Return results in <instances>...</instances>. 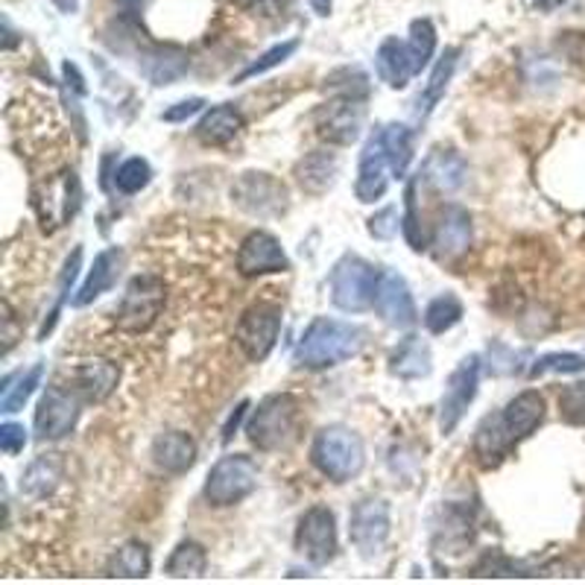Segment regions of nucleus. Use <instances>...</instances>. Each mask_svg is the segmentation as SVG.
<instances>
[{
	"instance_id": "f257e3e1",
	"label": "nucleus",
	"mask_w": 585,
	"mask_h": 585,
	"mask_svg": "<svg viewBox=\"0 0 585 585\" xmlns=\"http://www.w3.org/2000/svg\"><path fill=\"white\" fill-rule=\"evenodd\" d=\"M363 342L366 333L360 326H351L342 319L317 317L301 333L299 346L292 351V360L301 369H331V366L358 358Z\"/></svg>"
},
{
	"instance_id": "f03ea898",
	"label": "nucleus",
	"mask_w": 585,
	"mask_h": 585,
	"mask_svg": "<svg viewBox=\"0 0 585 585\" xmlns=\"http://www.w3.org/2000/svg\"><path fill=\"white\" fill-rule=\"evenodd\" d=\"M246 437L258 451H290L301 437V407L290 392H276L260 401L246 424Z\"/></svg>"
},
{
	"instance_id": "7ed1b4c3",
	"label": "nucleus",
	"mask_w": 585,
	"mask_h": 585,
	"mask_svg": "<svg viewBox=\"0 0 585 585\" xmlns=\"http://www.w3.org/2000/svg\"><path fill=\"white\" fill-rule=\"evenodd\" d=\"M310 463L317 465L319 474H326L333 483H346V480L358 478L366 465V445L363 439L349 428H322L314 437L310 445Z\"/></svg>"
},
{
	"instance_id": "20e7f679",
	"label": "nucleus",
	"mask_w": 585,
	"mask_h": 585,
	"mask_svg": "<svg viewBox=\"0 0 585 585\" xmlns=\"http://www.w3.org/2000/svg\"><path fill=\"white\" fill-rule=\"evenodd\" d=\"M381 269L360 255H342L331 269V301L346 314H363L374 308V290H378Z\"/></svg>"
},
{
	"instance_id": "39448f33",
	"label": "nucleus",
	"mask_w": 585,
	"mask_h": 585,
	"mask_svg": "<svg viewBox=\"0 0 585 585\" xmlns=\"http://www.w3.org/2000/svg\"><path fill=\"white\" fill-rule=\"evenodd\" d=\"M255 486H258V465H255L253 456L226 454L219 456L208 478H205L203 495L208 506L226 510V506L246 501L255 492Z\"/></svg>"
},
{
	"instance_id": "423d86ee",
	"label": "nucleus",
	"mask_w": 585,
	"mask_h": 585,
	"mask_svg": "<svg viewBox=\"0 0 585 585\" xmlns=\"http://www.w3.org/2000/svg\"><path fill=\"white\" fill-rule=\"evenodd\" d=\"M167 301V287L164 278L153 273H141L126 285L121 308H117V328L130 333H144L158 322Z\"/></svg>"
},
{
	"instance_id": "0eeeda50",
	"label": "nucleus",
	"mask_w": 585,
	"mask_h": 585,
	"mask_svg": "<svg viewBox=\"0 0 585 585\" xmlns=\"http://www.w3.org/2000/svg\"><path fill=\"white\" fill-rule=\"evenodd\" d=\"M232 203L249 217L269 219L281 217L290 205V194L281 179H276L273 173L249 171L240 173L232 185Z\"/></svg>"
},
{
	"instance_id": "6e6552de",
	"label": "nucleus",
	"mask_w": 585,
	"mask_h": 585,
	"mask_svg": "<svg viewBox=\"0 0 585 585\" xmlns=\"http://www.w3.org/2000/svg\"><path fill=\"white\" fill-rule=\"evenodd\" d=\"M278 333H281V308L273 301H258L240 314L235 340L253 363H264L276 349Z\"/></svg>"
},
{
	"instance_id": "1a4fd4ad",
	"label": "nucleus",
	"mask_w": 585,
	"mask_h": 585,
	"mask_svg": "<svg viewBox=\"0 0 585 585\" xmlns=\"http://www.w3.org/2000/svg\"><path fill=\"white\" fill-rule=\"evenodd\" d=\"M296 553L314 568H322L337 556V519L328 506L317 504L301 515L296 527Z\"/></svg>"
},
{
	"instance_id": "9d476101",
	"label": "nucleus",
	"mask_w": 585,
	"mask_h": 585,
	"mask_svg": "<svg viewBox=\"0 0 585 585\" xmlns=\"http://www.w3.org/2000/svg\"><path fill=\"white\" fill-rule=\"evenodd\" d=\"M317 135L333 146H349L360 138L366 123V98L337 94L317 112Z\"/></svg>"
},
{
	"instance_id": "9b49d317",
	"label": "nucleus",
	"mask_w": 585,
	"mask_h": 585,
	"mask_svg": "<svg viewBox=\"0 0 585 585\" xmlns=\"http://www.w3.org/2000/svg\"><path fill=\"white\" fill-rule=\"evenodd\" d=\"M480 390V358H463L456 366L451 378L445 383L442 401H439V431L451 437L456 431V424L463 422L465 410L472 407V401L478 399Z\"/></svg>"
},
{
	"instance_id": "f8f14e48",
	"label": "nucleus",
	"mask_w": 585,
	"mask_h": 585,
	"mask_svg": "<svg viewBox=\"0 0 585 585\" xmlns=\"http://www.w3.org/2000/svg\"><path fill=\"white\" fill-rule=\"evenodd\" d=\"M349 538L358 547L363 560H372L383 551L390 538V504L381 497H366L351 510L349 519Z\"/></svg>"
},
{
	"instance_id": "ddd939ff",
	"label": "nucleus",
	"mask_w": 585,
	"mask_h": 585,
	"mask_svg": "<svg viewBox=\"0 0 585 585\" xmlns=\"http://www.w3.org/2000/svg\"><path fill=\"white\" fill-rule=\"evenodd\" d=\"M80 407L82 401L71 390L48 387L39 401V410H35V437L41 442L65 439L76 428V422H80Z\"/></svg>"
},
{
	"instance_id": "4468645a",
	"label": "nucleus",
	"mask_w": 585,
	"mask_h": 585,
	"mask_svg": "<svg viewBox=\"0 0 585 585\" xmlns=\"http://www.w3.org/2000/svg\"><path fill=\"white\" fill-rule=\"evenodd\" d=\"M390 155H387V144H383V132H372V138L366 141L363 153H360L358 164V182H355V196L358 203L372 205L383 199V194L390 191Z\"/></svg>"
},
{
	"instance_id": "2eb2a0df",
	"label": "nucleus",
	"mask_w": 585,
	"mask_h": 585,
	"mask_svg": "<svg viewBox=\"0 0 585 585\" xmlns=\"http://www.w3.org/2000/svg\"><path fill=\"white\" fill-rule=\"evenodd\" d=\"M374 310H378V317L392 328H410L415 326V319H419L413 292H410L404 278H401L399 273H392V269H381V276H378Z\"/></svg>"
},
{
	"instance_id": "dca6fc26",
	"label": "nucleus",
	"mask_w": 585,
	"mask_h": 585,
	"mask_svg": "<svg viewBox=\"0 0 585 585\" xmlns=\"http://www.w3.org/2000/svg\"><path fill=\"white\" fill-rule=\"evenodd\" d=\"M290 269V258L285 255L276 235L269 232H253L246 235V240L237 249V273L246 278L269 276V273H287Z\"/></svg>"
},
{
	"instance_id": "f3484780",
	"label": "nucleus",
	"mask_w": 585,
	"mask_h": 585,
	"mask_svg": "<svg viewBox=\"0 0 585 585\" xmlns=\"http://www.w3.org/2000/svg\"><path fill=\"white\" fill-rule=\"evenodd\" d=\"M121 369L112 360H85L71 372V392L82 404H103L117 390Z\"/></svg>"
},
{
	"instance_id": "a211bd4d",
	"label": "nucleus",
	"mask_w": 585,
	"mask_h": 585,
	"mask_svg": "<svg viewBox=\"0 0 585 585\" xmlns=\"http://www.w3.org/2000/svg\"><path fill=\"white\" fill-rule=\"evenodd\" d=\"M472 246V214L463 205H445L439 212L437 235H433V249L439 258H456Z\"/></svg>"
},
{
	"instance_id": "6ab92c4d",
	"label": "nucleus",
	"mask_w": 585,
	"mask_h": 585,
	"mask_svg": "<svg viewBox=\"0 0 585 585\" xmlns=\"http://www.w3.org/2000/svg\"><path fill=\"white\" fill-rule=\"evenodd\" d=\"M123 260H126V255H123V249H117V246L103 249V253L94 258V267H91L89 278L82 281V287L71 299L73 308H85V305H91L94 299H100L103 292L112 290L123 273Z\"/></svg>"
},
{
	"instance_id": "aec40b11",
	"label": "nucleus",
	"mask_w": 585,
	"mask_h": 585,
	"mask_svg": "<svg viewBox=\"0 0 585 585\" xmlns=\"http://www.w3.org/2000/svg\"><path fill=\"white\" fill-rule=\"evenodd\" d=\"M501 415H504V424H506V431H510L512 442L519 445L521 439H527L530 433H536L538 424L545 422V415H547L545 396L536 390L519 392V396H515V399H512L504 410H501Z\"/></svg>"
},
{
	"instance_id": "412c9836",
	"label": "nucleus",
	"mask_w": 585,
	"mask_h": 585,
	"mask_svg": "<svg viewBox=\"0 0 585 585\" xmlns=\"http://www.w3.org/2000/svg\"><path fill=\"white\" fill-rule=\"evenodd\" d=\"M472 448H474V456H478V463L483 465V469H497V465L504 463L512 448H515L510 431H506L504 415L501 413L486 415V419L478 424V431H474Z\"/></svg>"
},
{
	"instance_id": "4be33fe9",
	"label": "nucleus",
	"mask_w": 585,
	"mask_h": 585,
	"mask_svg": "<svg viewBox=\"0 0 585 585\" xmlns=\"http://www.w3.org/2000/svg\"><path fill=\"white\" fill-rule=\"evenodd\" d=\"M374 68H378V76L381 82H387L390 89H407L415 73L413 57H410V48H407V41L399 39H387L374 53Z\"/></svg>"
},
{
	"instance_id": "5701e85b",
	"label": "nucleus",
	"mask_w": 585,
	"mask_h": 585,
	"mask_svg": "<svg viewBox=\"0 0 585 585\" xmlns=\"http://www.w3.org/2000/svg\"><path fill=\"white\" fill-rule=\"evenodd\" d=\"M153 463L167 474H185L196 463V442L182 431L162 433L153 442Z\"/></svg>"
},
{
	"instance_id": "b1692460",
	"label": "nucleus",
	"mask_w": 585,
	"mask_h": 585,
	"mask_svg": "<svg viewBox=\"0 0 585 585\" xmlns=\"http://www.w3.org/2000/svg\"><path fill=\"white\" fill-rule=\"evenodd\" d=\"M390 372L396 374V378H401V381H419V378H428V374L433 372L431 346H428L422 337L410 333L399 349L392 351Z\"/></svg>"
},
{
	"instance_id": "393cba45",
	"label": "nucleus",
	"mask_w": 585,
	"mask_h": 585,
	"mask_svg": "<svg viewBox=\"0 0 585 585\" xmlns=\"http://www.w3.org/2000/svg\"><path fill=\"white\" fill-rule=\"evenodd\" d=\"M244 130V114L237 112L235 106H214L203 114V121L196 123V138L208 146H223L228 141H235Z\"/></svg>"
},
{
	"instance_id": "a878e982",
	"label": "nucleus",
	"mask_w": 585,
	"mask_h": 585,
	"mask_svg": "<svg viewBox=\"0 0 585 585\" xmlns=\"http://www.w3.org/2000/svg\"><path fill=\"white\" fill-rule=\"evenodd\" d=\"M65 478V463L59 454H39L21 474V495L48 497L57 492V486Z\"/></svg>"
},
{
	"instance_id": "bb28decb",
	"label": "nucleus",
	"mask_w": 585,
	"mask_h": 585,
	"mask_svg": "<svg viewBox=\"0 0 585 585\" xmlns=\"http://www.w3.org/2000/svg\"><path fill=\"white\" fill-rule=\"evenodd\" d=\"M337 171H340V162L337 155L326 153V150H317V153L305 155L299 164H296V179H299L301 191L310 196L326 194L328 187L337 179Z\"/></svg>"
},
{
	"instance_id": "cd10ccee",
	"label": "nucleus",
	"mask_w": 585,
	"mask_h": 585,
	"mask_svg": "<svg viewBox=\"0 0 585 585\" xmlns=\"http://www.w3.org/2000/svg\"><path fill=\"white\" fill-rule=\"evenodd\" d=\"M456 59H460V48H448L442 53V59L433 65L431 80H428V85H424L419 100H415V121H428V114L439 106V100L445 98L451 76L456 71Z\"/></svg>"
},
{
	"instance_id": "c85d7f7f",
	"label": "nucleus",
	"mask_w": 585,
	"mask_h": 585,
	"mask_svg": "<svg viewBox=\"0 0 585 585\" xmlns=\"http://www.w3.org/2000/svg\"><path fill=\"white\" fill-rule=\"evenodd\" d=\"M419 176H422V182L437 187V191H454V187L463 185L465 179V162L454 150H437V153L424 162Z\"/></svg>"
},
{
	"instance_id": "c756f323",
	"label": "nucleus",
	"mask_w": 585,
	"mask_h": 585,
	"mask_svg": "<svg viewBox=\"0 0 585 585\" xmlns=\"http://www.w3.org/2000/svg\"><path fill=\"white\" fill-rule=\"evenodd\" d=\"M153 562H150V547L144 542H126L109 556L106 577L121 579H141L150 574Z\"/></svg>"
},
{
	"instance_id": "7c9ffc66",
	"label": "nucleus",
	"mask_w": 585,
	"mask_h": 585,
	"mask_svg": "<svg viewBox=\"0 0 585 585\" xmlns=\"http://www.w3.org/2000/svg\"><path fill=\"white\" fill-rule=\"evenodd\" d=\"M381 132L383 144H387V155H390L392 176H396V179H404L415 155L413 130L404 126V123H387V126H381Z\"/></svg>"
},
{
	"instance_id": "2f4dec72",
	"label": "nucleus",
	"mask_w": 585,
	"mask_h": 585,
	"mask_svg": "<svg viewBox=\"0 0 585 585\" xmlns=\"http://www.w3.org/2000/svg\"><path fill=\"white\" fill-rule=\"evenodd\" d=\"M41 378H44V363H35L33 369L7 378V383H3V396H0V410L7 415L24 410L27 401L33 399V392L41 387Z\"/></svg>"
},
{
	"instance_id": "473e14b6",
	"label": "nucleus",
	"mask_w": 585,
	"mask_h": 585,
	"mask_svg": "<svg viewBox=\"0 0 585 585\" xmlns=\"http://www.w3.org/2000/svg\"><path fill=\"white\" fill-rule=\"evenodd\" d=\"M205 568H208V553H205V547L199 545V542H191V538H187V542H179L176 551L171 553L167 565H164L167 577H176V579L203 577Z\"/></svg>"
},
{
	"instance_id": "72a5a7b5",
	"label": "nucleus",
	"mask_w": 585,
	"mask_h": 585,
	"mask_svg": "<svg viewBox=\"0 0 585 585\" xmlns=\"http://www.w3.org/2000/svg\"><path fill=\"white\" fill-rule=\"evenodd\" d=\"M460 319H463V301L456 299L454 292H442L424 310V328L431 333L451 331L454 326H460Z\"/></svg>"
},
{
	"instance_id": "f704fd0d",
	"label": "nucleus",
	"mask_w": 585,
	"mask_h": 585,
	"mask_svg": "<svg viewBox=\"0 0 585 585\" xmlns=\"http://www.w3.org/2000/svg\"><path fill=\"white\" fill-rule=\"evenodd\" d=\"M419 185H422L419 176L410 179V185H407L404 217H401V235H404L407 246H410L413 253L428 249V237H424V228H422V214H419V203H415V191H419Z\"/></svg>"
},
{
	"instance_id": "c9c22d12",
	"label": "nucleus",
	"mask_w": 585,
	"mask_h": 585,
	"mask_svg": "<svg viewBox=\"0 0 585 585\" xmlns=\"http://www.w3.org/2000/svg\"><path fill=\"white\" fill-rule=\"evenodd\" d=\"M410 57H413L415 73H422L424 68L431 65L433 53H437V30L428 18H415L410 24V39H407Z\"/></svg>"
},
{
	"instance_id": "e433bc0d",
	"label": "nucleus",
	"mask_w": 585,
	"mask_h": 585,
	"mask_svg": "<svg viewBox=\"0 0 585 585\" xmlns=\"http://www.w3.org/2000/svg\"><path fill=\"white\" fill-rule=\"evenodd\" d=\"M150 182H153V167H150L146 158H138V155H135V158H126V162L114 171V187L126 196L141 194Z\"/></svg>"
},
{
	"instance_id": "4c0bfd02",
	"label": "nucleus",
	"mask_w": 585,
	"mask_h": 585,
	"mask_svg": "<svg viewBox=\"0 0 585 585\" xmlns=\"http://www.w3.org/2000/svg\"><path fill=\"white\" fill-rule=\"evenodd\" d=\"M472 577H536V574H530L524 565L510 560L506 553L486 551L472 568Z\"/></svg>"
},
{
	"instance_id": "58836bf2",
	"label": "nucleus",
	"mask_w": 585,
	"mask_h": 585,
	"mask_svg": "<svg viewBox=\"0 0 585 585\" xmlns=\"http://www.w3.org/2000/svg\"><path fill=\"white\" fill-rule=\"evenodd\" d=\"M80 264H82V249L76 246L71 258L65 260V267H62V276H59V299H57V305H53V310L48 314V319H44V326H41L39 340H48V333L57 328L59 310H62V305L68 301V290H71L73 281H76V276H80Z\"/></svg>"
},
{
	"instance_id": "ea45409f",
	"label": "nucleus",
	"mask_w": 585,
	"mask_h": 585,
	"mask_svg": "<svg viewBox=\"0 0 585 585\" xmlns=\"http://www.w3.org/2000/svg\"><path fill=\"white\" fill-rule=\"evenodd\" d=\"M299 50V39H290V41H281V44H276V48H269L267 53H260L258 59H255L253 65H246L244 71L237 73L235 82H246V80H255V76H260V73L273 71V68L285 65L287 59L292 57Z\"/></svg>"
},
{
	"instance_id": "a19ab883",
	"label": "nucleus",
	"mask_w": 585,
	"mask_h": 585,
	"mask_svg": "<svg viewBox=\"0 0 585 585\" xmlns=\"http://www.w3.org/2000/svg\"><path fill=\"white\" fill-rule=\"evenodd\" d=\"M579 374L585 372V358L577 351H551L545 358H538L536 363L530 366V378H542V374Z\"/></svg>"
},
{
	"instance_id": "79ce46f5",
	"label": "nucleus",
	"mask_w": 585,
	"mask_h": 585,
	"mask_svg": "<svg viewBox=\"0 0 585 585\" xmlns=\"http://www.w3.org/2000/svg\"><path fill=\"white\" fill-rule=\"evenodd\" d=\"M560 415L574 428H585V381L568 383L560 392Z\"/></svg>"
},
{
	"instance_id": "37998d69",
	"label": "nucleus",
	"mask_w": 585,
	"mask_h": 585,
	"mask_svg": "<svg viewBox=\"0 0 585 585\" xmlns=\"http://www.w3.org/2000/svg\"><path fill=\"white\" fill-rule=\"evenodd\" d=\"M399 208H392V205H387V208H381L374 217H369V235H372L374 240H392V237L399 235Z\"/></svg>"
},
{
	"instance_id": "c03bdc74",
	"label": "nucleus",
	"mask_w": 585,
	"mask_h": 585,
	"mask_svg": "<svg viewBox=\"0 0 585 585\" xmlns=\"http://www.w3.org/2000/svg\"><path fill=\"white\" fill-rule=\"evenodd\" d=\"M27 445V428L18 422L0 424V451L7 456H18Z\"/></svg>"
},
{
	"instance_id": "a18cd8bd",
	"label": "nucleus",
	"mask_w": 585,
	"mask_h": 585,
	"mask_svg": "<svg viewBox=\"0 0 585 585\" xmlns=\"http://www.w3.org/2000/svg\"><path fill=\"white\" fill-rule=\"evenodd\" d=\"M205 109V100L203 98H191V100H182V103H176V106H171L167 112H162V121L167 123H185L187 117H194V114H199Z\"/></svg>"
},
{
	"instance_id": "49530a36",
	"label": "nucleus",
	"mask_w": 585,
	"mask_h": 585,
	"mask_svg": "<svg viewBox=\"0 0 585 585\" xmlns=\"http://www.w3.org/2000/svg\"><path fill=\"white\" fill-rule=\"evenodd\" d=\"M246 410H249V401H240V404H237L235 410L228 413L226 424H223V445H228V442H232V437H235V433H237V428H240V422H244V419H246Z\"/></svg>"
},
{
	"instance_id": "de8ad7c7",
	"label": "nucleus",
	"mask_w": 585,
	"mask_h": 585,
	"mask_svg": "<svg viewBox=\"0 0 585 585\" xmlns=\"http://www.w3.org/2000/svg\"><path fill=\"white\" fill-rule=\"evenodd\" d=\"M310 9L317 12L319 18H328L331 16V9H333V0H308Z\"/></svg>"
},
{
	"instance_id": "09e8293b",
	"label": "nucleus",
	"mask_w": 585,
	"mask_h": 585,
	"mask_svg": "<svg viewBox=\"0 0 585 585\" xmlns=\"http://www.w3.org/2000/svg\"><path fill=\"white\" fill-rule=\"evenodd\" d=\"M232 3H237V7L249 9V7H258V3H264V0H232Z\"/></svg>"
},
{
	"instance_id": "8fccbe9b",
	"label": "nucleus",
	"mask_w": 585,
	"mask_h": 585,
	"mask_svg": "<svg viewBox=\"0 0 585 585\" xmlns=\"http://www.w3.org/2000/svg\"><path fill=\"white\" fill-rule=\"evenodd\" d=\"M121 3H123V7H126V9H138L141 0H121Z\"/></svg>"
}]
</instances>
